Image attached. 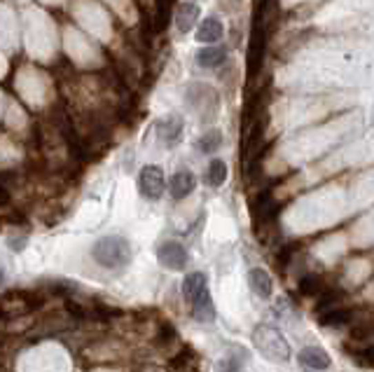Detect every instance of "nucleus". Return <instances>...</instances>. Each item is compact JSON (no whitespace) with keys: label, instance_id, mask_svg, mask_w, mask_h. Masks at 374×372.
<instances>
[{"label":"nucleus","instance_id":"nucleus-13","mask_svg":"<svg viewBox=\"0 0 374 372\" xmlns=\"http://www.w3.org/2000/svg\"><path fill=\"white\" fill-rule=\"evenodd\" d=\"M197 17H199V8L194 3H185V5H180L178 8V17H176V23H178V28H180L183 33H187L189 28L194 26V21H197Z\"/></svg>","mask_w":374,"mask_h":372},{"label":"nucleus","instance_id":"nucleus-16","mask_svg":"<svg viewBox=\"0 0 374 372\" xmlns=\"http://www.w3.org/2000/svg\"><path fill=\"white\" fill-rule=\"evenodd\" d=\"M225 59H227L225 50H218V47H211V50H204L197 54L199 66H204V68H218L220 63H225Z\"/></svg>","mask_w":374,"mask_h":372},{"label":"nucleus","instance_id":"nucleus-9","mask_svg":"<svg viewBox=\"0 0 374 372\" xmlns=\"http://www.w3.org/2000/svg\"><path fill=\"white\" fill-rule=\"evenodd\" d=\"M204 293H209V288H206V274H201V271L187 274L185 281H183V295H185L187 302L189 304L197 302Z\"/></svg>","mask_w":374,"mask_h":372},{"label":"nucleus","instance_id":"nucleus-5","mask_svg":"<svg viewBox=\"0 0 374 372\" xmlns=\"http://www.w3.org/2000/svg\"><path fill=\"white\" fill-rule=\"evenodd\" d=\"M154 132H157L159 143L171 147V145H176L183 136V120L178 115H169V117H164V120H157Z\"/></svg>","mask_w":374,"mask_h":372},{"label":"nucleus","instance_id":"nucleus-18","mask_svg":"<svg viewBox=\"0 0 374 372\" xmlns=\"http://www.w3.org/2000/svg\"><path fill=\"white\" fill-rule=\"evenodd\" d=\"M300 291H302V295H316V293H320V291H323L320 276H316V274L304 276V279L300 281Z\"/></svg>","mask_w":374,"mask_h":372},{"label":"nucleus","instance_id":"nucleus-6","mask_svg":"<svg viewBox=\"0 0 374 372\" xmlns=\"http://www.w3.org/2000/svg\"><path fill=\"white\" fill-rule=\"evenodd\" d=\"M197 187V178H194L192 171H176L169 180V192L174 199H185L194 192Z\"/></svg>","mask_w":374,"mask_h":372},{"label":"nucleus","instance_id":"nucleus-10","mask_svg":"<svg viewBox=\"0 0 374 372\" xmlns=\"http://www.w3.org/2000/svg\"><path fill=\"white\" fill-rule=\"evenodd\" d=\"M353 321V309H349V307H342V304H335L330 307V309L320 311L318 316V323L320 326H346V323Z\"/></svg>","mask_w":374,"mask_h":372},{"label":"nucleus","instance_id":"nucleus-15","mask_svg":"<svg viewBox=\"0 0 374 372\" xmlns=\"http://www.w3.org/2000/svg\"><path fill=\"white\" fill-rule=\"evenodd\" d=\"M222 33H225V31H222V23L211 17V19L204 21V26L199 28L197 38L201 40V43H216V40L222 38Z\"/></svg>","mask_w":374,"mask_h":372},{"label":"nucleus","instance_id":"nucleus-17","mask_svg":"<svg viewBox=\"0 0 374 372\" xmlns=\"http://www.w3.org/2000/svg\"><path fill=\"white\" fill-rule=\"evenodd\" d=\"M222 145V134L218 129H209L201 138L197 141V147L201 152H216Z\"/></svg>","mask_w":374,"mask_h":372},{"label":"nucleus","instance_id":"nucleus-4","mask_svg":"<svg viewBox=\"0 0 374 372\" xmlns=\"http://www.w3.org/2000/svg\"><path fill=\"white\" fill-rule=\"evenodd\" d=\"M157 260H159V265H164L166 269H183L187 265V248L183 246V244H178V241H166V244L159 246V251H157Z\"/></svg>","mask_w":374,"mask_h":372},{"label":"nucleus","instance_id":"nucleus-8","mask_svg":"<svg viewBox=\"0 0 374 372\" xmlns=\"http://www.w3.org/2000/svg\"><path fill=\"white\" fill-rule=\"evenodd\" d=\"M248 286H251V291L258 295V298H271V291H274V283H271V276L267 274L262 267H255L248 271Z\"/></svg>","mask_w":374,"mask_h":372},{"label":"nucleus","instance_id":"nucleus-20","mask_svg":"<svg viewBox=\"0 0 374 372\" xmlns=\"http://www.w3.org/2000/svg\"><path fill=\"white\" fill-rule=\"evenodd\" d=\"M3 281H5V271L0 269V286H3Z\"/></svg>","mask_w":374,"mask_h":372},{"label":"nucleus","instance_id":"nucleus-7","mask_svg":"<svg viewBox=\"0 0 374 372\" xmlns=\"http://www.w3.org/2000/svg\"><path fill=\"white\" fill-rule=\"evenodd\" d=\"M278 209H276V202L271 199V194L267 192L258 202H253V220L255 225H269L271 220L276 218Z\"/></svg>","mask_w":374,"mask_h":372},{"label":"nucleus","instance_id":"nucleus-3","mask_svg":"<svg viewBox=\"0 0 374 372\" xmlns=\"http://www.w3.org/2000/svg\"><path fill=\"white\" fill-rule=\"evenodd\" d=\"M138 190L147 199H159L166 190L164 171L159 167H145L138 176Z\"/></svg>","mask_w":374,"mask_h":372},{"label":"nucleus","instance_id":"nucleus-19","mask_svg":"<svg viewBox=\"0 0 374 372\" xmlns=\"http://www.w3.org/2000/svg\"><path fill=\"white\" fill-rule=\"evenodd\" d=\"M216 372H239V365H236V361H231V358H225V361L218 365Z\"/></svg>","mask_w":374,"mask_h":372},{"label":"nucleus","instance_id":"nucleus-12","mask_svg":"<svg viewBox=\"0 0 374 372\" xmlns=\"http://www.w3.org/2000/svg\"><path fill=\"white\" fill-rule=\"evenodd\" d=\"M189 307H192V316L201 323H211L216 318V304L211 300V293H204L197 302H192Z\"/></svg>","mask_w":374,"mask_h":372},{"label":"nucleus","instance_id":"nucleus-1","mask_svg":"<svg viewBox=\"0 0 374 372\" xmlns=\"http://www.w3.org/2000/svg\"><path fill=\"white\" fill-rule=\"evenodd\" d=\"M92 258L96 260V265L105 269H117L129 265L132 260V246L124 237H101L96 244L92 246Z\"/></svg>","mask_w":374,"mask_h":372},{"label":"nucleus","instance_id":"nucleus-2","mask_svg":"<svg viewBox=\"0 0 374 372\" xmlns=\"http://www.w3.org/2000/svg\"><path fill=\"white\" fill-rule=\"evenodd\" d=\"M258 333H260V335H264V338H267V342H264V340H255L258 349L262 351L264 356H269L271 361H288L290 349H288V344L283 342V338L276 333V330H271V328H260Z\"/></svg>","mask_w":374,"mask_h":372},{"label":"nucleus","instance_id":"nucleus-11","mask_svg":"<svg viewBox=\"0 0 374 372\" xmlns=\"http://www.w3.org/2000/svg\"><path fill=\"white\" fill-rule=\"evenodd\" d=\"M300 363L311 370H325L330 368V356L320 347H307V349L300 351Z\"/></svg>","mask_w":374,"mask_h":372},{"label":"nucleus","instance_id":"nucleus-14","mask_svg":"<svg viewBox=\"0 0 374 372\" xmlns=\"http://www.w3.org/2000/svg\"><path fill=\"white\" fill-rule=\"evenodd\" d=\"M227 180V164L222 159H213L206 171V185L209 187H220Z\"/></svg>","mask_w":374,"mask_h":372}]
</instances>
